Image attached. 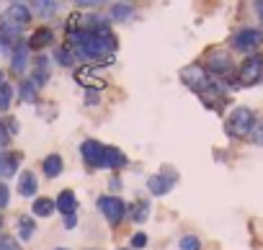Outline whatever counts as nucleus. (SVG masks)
Masks as SVG:
<instances>
[{
  "label": "nucleus",
  "instance_id": "nucleus-22",
  "mask_svg": "<svg viewBox=\"0 0 263 250\" xmlns=\"http://www.w3.org/2000/svg\"><path fill=\"white\" fill-rule=\"evenodd\" d=\"M39 16H44V18H49V16H54L57 11H60V3H54V0H36V3L31 6Z\"/></svg>",
  "mask_w": 263,
  "mask_h": 250
},
{
  "label": "nucleus",
  "instance_id": "nucleus-8",
  "mask_svg": "<svg viewBox=\"0 0 263 250\" xmlns=\"http://www.w3.org/2000/svg\"><path fill=\"white\" fill-rule=\"evenodd\" d=\"M260 42H263V34L258 29H240L237 34H232V47L237 52H255Z\"/></svg>",
  "mask_w": 263,
  "mask_h": 250
},
{
  "label": "nucleus",
  "instance_id": "nucleus-11",
  "mask_svg": "<svg viewBox=\"0 0 263 250\" xmlns=\"http://www.w3.org/2000/svg\"><path fill=\"white\" fill-rule=\"evenodd\" d=\"M54 204H57V211H62V217H72L78 211V196L70 188L60 191L57 199H54Z\"/></svg>",
  "mask_w": 263,
  "mask_h": 250
},
{
  "label": "nucleus",
  "instance_id": "nucleus-3",
  "mask_svg": "<svg viewBox=\"0 0 263 250\" xmlns=\"http://www.w3.org/2000/svg\"><path fill=\"white\" fill-rule=\"evenodd\" d=\"M31 24V8L24 6V3H11L3 13V18H0V26H3L6 31L11 34H18V29L29 26Z\"/></svg>",
  "mask_w": 263,
  "mask_h": 250
},
{
  "label": "nucleus",
  "instance_id": "nucleus-30",
  "mask_svg": "<svg viewBox=\"0 0 263 250\" xmlns=\"http://www.w3.org/2000/svg\"><path fill=\"white\" fill-rule=\"evenodd\" d=\"M147 245V235L145 232H135V235H132V247H135V250H142Z\"/></svg>",
  "mask_w": 263,
  "mask_h": 250
},
{
  "label": "nucleus",
  "instance_id": "nucleus-9",
  "mask_svg": "<svg viewBox=\"0 0 263 250\" xmlns=\"http://www.w3.org/2000/svg\"><path fill=\"white\" fill-rule=\"evenodd\" d=\"M103 150H106V145H101L98 140H85L80 145V155H83L88 168H101L103 165Z\"/></svg>",
  "mask_w": 263,
  "mask_h": 250
},
{
  "label": "nucleus",
  "instance_id": "nucleus-12",
  "mask_svg": "<svg viewBox=\"0 0 263 250\" xmlns=\"http://www.w3.org/2000/svg\"><path fill=\"white\" fill-rule=\"evenodd\" d=\"M21 152H0V178H11L18 173Z\"/></svg>",
  "mask_w": 263,
  "mask_h": 250
},
{
  "label": "nucleus",
  "instance_id": "nucleus-31",
  "mask_svg": "<svg viewBox=\"0 0 263 250\" xmlns=\"http://www.w3.org/2000/svg\"><path fill=\"white\" fill-rule=\"evenodd\" d=\"M8 204H11V191L3 181H0V209H6Z\"/></svg>",
  "mask_w": 263,
  "mask_h": 250
},
{
  "label": "nucleus",
  "instance_id": "nucleus-36",
  "mask_svg": "<svg viewBox=\"0 0 263 250\" xmlns=\"http://www.w3.org/2000/svg\"><path fill=\"white\" fill-rule=\"evenodd\" d=\"M54 250H67V247H54Z\"/></svg>",
  "mask_w": 263,
  "mask_h": 250
},
{
  "label": "nucleus",
  "instance_id": "nucleus-34",
  "mask_svg": "<svg viewBox=\"0 0 263 250\" xmlns=\"http://www.w3.org/2000/svg\"><path fill=\"white\" fill-rule=\"evenodd\" d=\"M255 8H258V16H260V24H263V3H258Z\"/></svg>",
  "mask_w": 263,
  "mask_h": 250
},
{
  "label": "nucleus",
  "instance_id": "nucleus-24",
  "mask_svg": "<svg viewBox=\"0 0 263 250\" xmlns=\"http://www.w3.org/2000/svg\"><path fill=\"white\" fill-rule=\"evenodd\" d=\"M54 60H57V65H62V67H72V65H75V52H72L70 47H60V49L54 52Z\"/></svg>",
  "mask_w": 263,
  "mask_h": 250
},
{
  "label": "nucleus",
  "instance_id": "nucleus-26",
  "mask_svg": "<svg viewBox=\"0 0 263 250\" xmlns=\"http://www.w3.org/2000/svg\"><path fill=\"white\" fill-rule=\"evenodd\" d=\"M11 101H13V88L8 83H3L0 85V111H8Z\"/></svg>",
  "mask_w": 263,
  "mask_h": 250
},
{
  "label": "nucleus",
  "instance_id": "nucleus-7",
  "mask_svg": "<svg viewBox=\"0 0 263 250\" xmlns=\"http://www.w3.org/2000/svg\"><path fill=\"white\" fill-rule=\"evenodd\" d=\"M96 204H98L101 214H103L111 224H119V222L124 219V214H126V206H124V201H121L119 196H101Z\"/></svg>",
  "mask_w": 263,
  "mask_h": 250
},
{
  "label": "nucleus",
  "instance_id": "nucleus-35",
  "mask_svg": "<svg viewBox=\"0 0 263 250\" xmlns=\"http://www.w3.org/2000/svg\"><path fill=\"white\" fill-rule=\"evenodd\" d=\"M3 83H6V72H3V70H0V85H3Z\"/></svg>",
  "mask_w": 263,
  "mask_h": 250
},
{
  "label": "nucleus",
  "instance_id": "nucleus-28",
  "mask_svg": "<svg viewBox=\"0 0 263 250\" xmlns=\"http://www.w3.org/2000/svg\"><path fill=\"white\" fill-rule=\"evenodd\" d=\"M250 140H253L255 145H263V116L255 121V127H253V132H250Z\"/></svg>",
  "mask_w": 263,
  "mask_h": 250
},
{
  "label": "nucleus",
  "instance_id": "nucleus-4",
  "mask_svg": "<svg viewBox=\"0 0 263 250\" xmlns=\"http://www.w3.org/2000/svg\"><path fill=\"white\" fill-rule=\"evenodd\" d=\"M263 80V54H248L237 67V85L248 88Z\"/></svg>",
  "mask_w": 263,
  "mask_h": 250
},
{
  "label": "nucleus",
  "instance_id": "nucleus-25",
  "mask_svg": "<svg viewBox=\"0 0 263 250\" xmlns=\"http://www.w3.org/2000/svg\"><path fill=\"white\" fill-rule=\"evenodd\" d=\"M36 85L31 83V80H24L21 83V88H18V93H21V101H26V103H34L36 101Z\"/></svg>",
  "mask_w": 263,
  "mask_h": 250
},
{
  "label": "nucleus",
  "instance_id": "nucleus-38",
  "mask_svg": "<svg viewBox=\"0 0 263 250\" xmlns=\"http://www.w3.org/2000/svg\"><path fill=\"white\" fill-rule=\"evenodd\" d=\"M121 250H126V247H121Z\"/></svg>",
  "mask_w": 263,
  "mask_h": 250
},
{
  "label": "nucleus",
  "instance_id": "nucleus-20",
  "mask_svg": "<svg viewBox=\"0 0 263 250\" xmlns=\"http://www.w3.org/2000/svg\"><path fill=\"white\" fill-rule=\"evenodd\" d=\"M16 227H18V240L29 242V240L34 237V232H36V219H31V217H18Z\"/></svg>",
  "mask_w": 263,
  "mask_h": 250
},
{
  "label": "nucleus",
  "instance_id": "nucleus-21",
  "mask_svg": "<svg viewBox=\"0 0 263 250\" xmlns=\"http://www.w3.org/2000/svg\"><path fill=\"white\" fill-rule=\"evenodd\" d=\"M135 16V6L129 3H114L111 6V21H129Z\"/></svg>",
  "mask_w": 263,
  "mask_h": 250
},
{
  "label": "nucleus",
  "instance_id": "nucleus-10",
  "mask_svg": "<svg viewBox=\"0 0 263 250\" xmlns=\"http://www.w3.org/2000/svg\"><path fill=\"white\" fill-rule=\"evenodd\" d=\"M75 80H78L80 85H85L88 90H101V88H106V80L98 78V72L90 70V67H80V70L75 72Z\"/></svg>",
  "mask_w": 263,
  "mask_h": 250
},
{
  "label": "nucleus",
  "instance_id": "nucleus-14",
  "mask_svg": "<svg viewBox=\"0 0 263 250\" xmlns=\"http://www.w3.org/2000/svg\"><path fill=\"white\" fill-rule=\"evenodd\" d=\"M36 191H39L36 176H34L31 170H24V173L18 176V194L26 196V199H31V196H36Z\"/></svg>",
  "mask_w": 263,
  "mask_h": 250
},
{
  "label": "nucleus",
  "instance_id": "nucleus-33",
  "mask_svg": "<svg viewBox=\"0 0 263 250\" xmlns=\"http://www.w3.org/2000/svg\"><path fill=\"white\" fill-rule=\"evenodd\" d=\"M75 224H78V217H75V214H72V217H65V227H67V229H72Z\"/></svg>",
  "mask_w": 263,
  "mask_h": 250
},
{
  "label": "nucleus",
  "instance_id": "nucleus-17",
  "mask_svg": "<svg viewBox=\"0 0 263 250\" xmlns=\"http://www.w3.org/2000/svg\"><path fill=\"white\" fill-rule=\"evenodd\" d=\"M42 170H44V176L47 178H57L62 170H65V160H62V155H47L44 158V163H42Z\"/></svg>",
  "mask_w": 263,
  "mask_h": 250
},
{
  "label": "nucleus",
  "instance_id": "nucleus-5",
  "mask_svg": "<svg viewBox=\"0 0 263 250\" xmlns=\"http://www.w3.org/2000/svg\"><path fill=\"white\" fill-rule=\"evenodd\" d=\"M176 183H178L176 170L163 168V170H158L155 176L147 178V191H150L153 196H165V194H171V191L176 188Z\"/></svg>",
  "mask_w": 263,
  "mask_h": 250
},
{
  "label": "nucleus",
  "instance_id": "nucleus-23",
  "mask_svg": "<svg viewBox=\"0 0 263 250\" xmlns=\"http://www.w3.org/2000/svg\"><path fill=\"white\" fill-rule=\"evenodd\" d=\"M147 214H150V201L147 199H140V201H135V206H132V222H145L147 219Z\"/></svg>",
  "mask_w": 263,
  "mask_h": 250
},
{
  "label": "nucleus",
  "instance_id": "nucleus-37",
  "mask_svg": "<svg viewBox=\"0 0 263 250\" xmlns=\"http://www.w3.org/2000/svg\"><path fill=\"white\" fill-rule=\"evenodd\" d=\"M0 227H3V222H0Z\"/></svg>",
  "mask_w": 263,
  "mask_h": 250
},
{
  "label": "nucleus",
  "instance_id": "nucleus-27",
  "mask_svg": "<svg viewBox=\"0 0 263 250\" xmlns=\"http://www.w3.org/2000/svg\"><path fill=\"white\" fill-rule=\"evenodd\" d=\"M178 247H181V250H199V247H201V240H199L196 235H183V237L178 240Z\"/></svg>",
  "mask_w": 263,
  "mask_h": 250
},
{
  "label": "nucleus",
  "instance_id": "nucleus-32",
  "mask_svg": "<svg viewBox=\"0 0 263 250\" xmlns=\"http://www.w3.org/2000/svg\"><path fill=\"white\" fill-rule=\"evenodd\" d=\"M0 250H21V247H18V242L11 240V237H0Z\"/></svg>",
  "mask_w": 263,
  "mask_h": 250
},
{
  "label": "nucleus",
  "instance_id": "nucleus-2",
  "mask_svg": "<svg viewBox=\"0 0 263 250\" xmlns=\"http://www.w3.org/2000/svg\"><path fill=\"white\" fill-rule=\"evenodd\" d=\"M253 127H255V113H253V108H248V106L232 108V111L227 113V119H224V134H227L230 140L250 137Z\"/></svg>",
  "mask_w": 263,
  "mask_h": 250
},
{
  "label": "nucleus",
  "instance_id": "nucleus-18",
  "mask_svg": "<svg viewBox=\"0 0 263 250\" xmlns=\"http://www.w3.org/2000/svg\"><path fill=\"white\" fill-rule=\"evenodd\" d=\"M31 211H34V217H52V214L57 211V204H54V199L39 196V199H34Z\"/></svg>",
  "mask_w": 263,
  "mask_h": 250
},
{
  "label": "nucleus",
  "instance_id": "nucleus-19",
  "mask_svg": "<svg viewBox=\"0 0 263 250\" xmlns=\"http://www.w3.org/2000/svg\"><path fill=\"white\" fill-rule=\"evenodd\" d=\"M47 80H49V60H47V57H36V65H34V78H31V83H34L36 88H42Z\"/></svg>",
  "mask_w": 263,
  "mask_h": 250
},
{
  "label": "nucleus",
  "instance_id": "nucleus-29",
  "mask_svg": "<svg viewBox=\"0 0 263 250\" xmlns=\"http://www.w3.org/2000/svg\"><path fill=\"white\" fill-rule=\"evenodd\" d=\"M11 129H8V124L0 119V147H8V142H11Z\"/></svg>",
  "mask_w": 263,
  "mask_h": 250
},
{
  "label": "nucleus",
  "instance_id": "nucleus-1",
  "mask_svg": "<svg viewBox=\"0 0 263 250\" xmlns=\"http://www.w3.org/2000/svg\"><path fill=\"white\" fill-rule=\"evenodd\" d=\"M181 80H183V85H189L206 106H209V98H217V101H222V90H219V85L212 80V75L201 67V65H186L183 70H181Z\"/></svg>",
  "mask_w": 263,
  "mask_h": 250
},
{
  "label": "nucleus",
  "instance_id": "nucleus-15",
  "mask_svg": "<svg viewBox=\"0 0 263 250\" xmlns=\"http://www.w3.org/2000/svg\"><path fill=\"white\" fill-rule=\"evenodd\" d=\"M26 62H29V47H26V42H16L13 57H11L13 72H24V70H26Z\"/></svg>",
  "mask_w": 263,
  "mask_h": 250
},
{
  "label": "nucleus",
  "instance_id": "nucleus-13",
  "mask_svg": "<svg viewBox=\"0 0 263 250\" xmlns=\"http://www.w3.org/2000/svg\"><path fill=\"white\" fill-rule=\"evenodd\" d=\"M52 42H54V31L44 26V29H36V31H34L31 36H29V42H26V47H29V49H36V52H39V49H44V47H49Z\"/></svg>",
  "mask_w": 263,
  "mask_h": 250
},
{
  "label": "nucleus",
  "instance_id": "nucleus-6",
  "mask_svg": "<svg viewBox=\"0 0 263 250\" xmlns=\"http://www.w3.org/2000/svg\"><path fill=\"white\" fill-rule=\"evenodd\" d=\"M204 70L212 72V75H217V78H222V80H227L235 72V65H232V57L227 52L214 49V52H209V60H206V67Z\"/></svg>",
  "mask_w": 263,
  "mask_h": 250
},
{
  "label": "nucleus",
  "instance_id": "nucleus-16",
  "mask_svg": "<svg viewBox=\"0 0 263 250\" xmlns=\"http://www.w3.org/2000/svg\"><path fill=\"white\" fill-rule=\"evenodd\" d=\"M124 165H126V155H124L119 147H106V150H103V165H101V168L116 170V168H124Z\"/></svg>",
  "mask_w": 263,
  "mask_h": 250
}]
</instances>
